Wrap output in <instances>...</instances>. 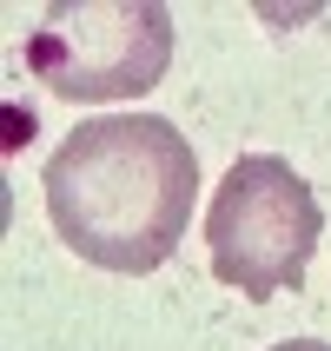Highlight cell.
Returning <instances> with one entry per match:
<instances>
[{
    "label": "cell",
    "instance_id": "6da1fadb",
    "mask_svg": "<svg viewBox=\"0 0 331 351\" xmlns=\"http://www.w3.org/2000/svg\"><path fill=\"white\" fill-rule=\"evenodd\" d=\"M199 206V159L159 113H93L47 159V219L99 272H159Z\"/></svg>",
    "mask_w": 331,
    "mask_h": 351
},
{
    "label": "cell",
    "instance_id": "7a4b0ae2",
    "mask_svg": "<svg viewBox=\"0 0 331 351\" xmlns=\"http://www.w3.org/2000/svg\"><path fill=\"white\" fill-rule=\"evenodd\" d=\"M318 232H325V213H318L312 186L278 153L232 159V173L219 179L212 206H206L212 278L252 305L305 285V258H312Z\"/></svg>",
    "mask_w": 331,
    "mask_h": 351
},
{
    "label": "cell",
    "instance_id": "3957f363",
    "mask_svg": "<svg viewBox=\"0 0 331 351\" xmlns=\"http://www.w3.org/2000/svg\"><path fill=\"white\" fill-rule=\"evenodd\" d=\"M27 66L73 106L139 99L173 66V14L166 0H53L27 34Z\"/></svg>",
    "mask_w": 331,
    "mask_h": 351
},
{
    "label": "cell",
    "instance_id": "277c9868",
    "mask_svg": "<svg viewBox=\"0 0 331 351\" xmlns=\"http://www.w3.org/2000/svg\"><path fill=\"white\" fill-rule=\"evenodd\" d=\"M272 351H331L325 338H285V345H272Z\"/></svg>",
    "mask_w": 331,
    "mask_h": 351
}]
</instances>
